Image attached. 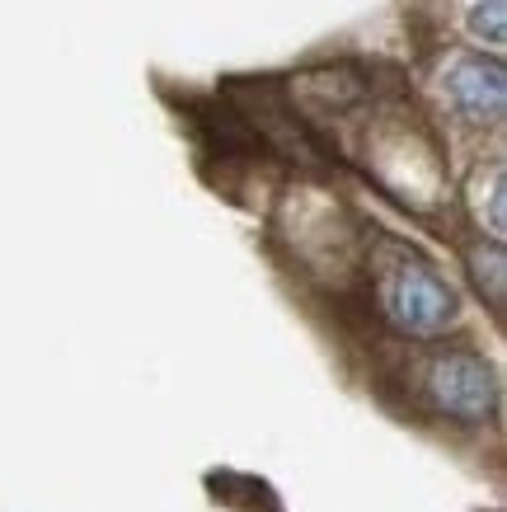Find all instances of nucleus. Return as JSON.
Here are the masks:
<instances>
[{"label": "nucleus", "mask_w": 507, "mask_h": 512, "mask_svg": "<svg viewBox=\"0 0 507 512\" xmlns=\"http://www.w3.org/2000/svg\"><path fill=\"white\" fill-rule=\"evenodd\" d=\"M381 306L385 320L414 339H437L442 329L456 325L461 315V296L442 282V273L418 259V254H400L395 264L381 273Z\"/></svg>", "instance_id": "obj_1"}, {"label": "nucleus", "mask_w": 507, "mask_h": 512, "mask_svg": "<svg viewBox=\"0 0 507 512\" xmlns=\"http://www.w3.org/2000/svg\"><path fill=\"white\" fill-rule=\"evenodd\" d=\"M432 404L461 423H484L498 404V376L479 353H442L428 367Z\"/></svg>", "instance_id": "obj_2"}, {"label": "nucleus", "mask_w": 507, "mask_h": 512, "mask_svg": "<svg viewBox=\"0 0 507 512\" xmlns=\"http://www.w3.org/2000/svg\"><path fill=\"white\" fill-rule=\"evenodd\" d=\"M451 109L461 113L465 123H498L507 109V71L503 62L493 57H479V52H461L451 57L442 80Z\"/></svg>", "instance_id": "obj_3"}, {"label": "nucleus", "mask_w": 507, "mask_h": 512, "mask_svg": "<svg viewBox=\"0 0 507 512\" xmlns=\"http://www.w3.org/2000/svg\"><path fill=\"white\" fill-rule=\"evenodd\" d=\"M465 24H470V33H475L479 43H489V47L507 43V5L503 0H475Z\"/></svg>", "instance_id": "obj_4"}]
</instances>
